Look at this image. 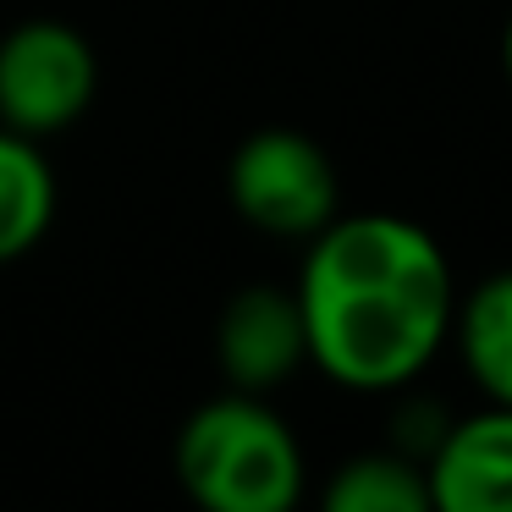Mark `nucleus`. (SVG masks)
I'll return each instance as SVG.
<instances>
[{"instance_id": "nucleus-1", "label": "nucleus", "mask_w": 512, "mask_h": 512, "mask_svg": "<svg viewBox=\"0 0 512 512\" xmlns=\"http://www.w3.org/2000/svg\"><path fill=\"white\" fill-rule=\"evenodd\" d=\"M309 364L342 391H402L452 342L457 281L446 248L408 215H336L298 270Z\"/></svg>"}, {"instance_id": "nucleus-2", "label": "nucleus", "mask_w": 512, "mask_h": 512, "mask_svg": "<svg viewBox=\"0 0 512 512\" xmlns=\"http://www.w3.org/2000/svg\"><path fill=\"white\" fill-rule=\"evenodd\" d=\"M177 485L210 512H292L303 496V446L254 391L193 408L171 446Z\"/></svg>"}, {"instance_id": "nucleus-3", "label": "nucleus", "mask_w": 512, "mask_h": 512, "mask_svg": "<svg viewBox=\"0 0 512 512\" xmlns=\"http://www.w3.org/2000/svg\"><path fill=\"white\" fill-rule=\"evenodd\" d=\"M226 199L248 226L270 237H303V243L342 215L331 155L292 127H265L237 144L226 166Z\"/></svg>"}, {"instance_id": "nucleus-4", "label": "nucleus", "mask_w": 512, "mask_h": 512, "mask_svg": "<svg viewBox=\"0 0 512 512\" xmlns=\"http://www.w3.org/2000/svg\"><path fill=\"white\" fill-rule=\"evenodd\" d=\"M100 89L94 45L61 17H28L0 34V127L28 138L67 133Z\"/></svg>"}, {"instance_id": "nucleus-5", "label": "nucleus", "mask_w": 512, "mask_h": 512, "mask_svg": "<svg viewBox=\"0 0 512 512\" xmlns=\"http://www.w3.org/2000/svg\"><path fill=\"white\" fill-rule=\"evenodd\" d=\"M215 364H221L232 391L270 397L309 364V336H303V309L298 292L276 281L232 292L215 320Z\"/></svg>"}, {"instance_id": "nucleus-6", "label": "nucleus", "mask_w": 512, "mask_h": 512, "mask_svg": "<svg viewBox=\"0 0 512 512\" xmlns=\"http://www.w3.org/2000/svg\"><path fill=\"white\" fill-rule=\"evenodd\" d=\"M430 507L441 512H512V408L485 402L452 419L435 452L424 457Z\"/></svg>"}, {"instance_id": "nucleus-7", "label": "nucleus", "mask_w": 512, "mask_h": 512, "mask_svg": "<svg viewBox=\"0 0 512 512\" xmlns=\"http://www.w3.org/2000/svg\"><path fill=\"white\" fill-rule=\"evenodd\" d=\"M452 342L485 402L512 408V270L485 276L452 309Z\"/></svg>"}, {"instance_id": "nucleus-8", "label": "nucleus", "mask_w": 512, "mask_h": 512, "mask_svg": "<svg viewBox=\"0 0 512 512\" xmlns=\"http://www.w3.org/2000/svg\"><path fill=\"white\" fill-rule=\"evenodd\" d=\"M56 221V171L39 138L0 127V265L39 248Z\"/></svg>"}, {"instance_id": "nucleus-9", "label": "nucleus", "mask_w": 512, "mask_h": 512, "mask_svg": "<svg viewBox=\"0 0 512 512\" xmlns=\"http://www.w3.org/2000/svg\"><path fill=\"white\" fill-rule=\"evenodd\" d=\"M325 512H430L424 463L397 446L347 457L325 485Z\"/></svg>"}, {"instance_id": "nucleus-10", "label": "nucleus", "mask_w": 512, "mask_h": 512, "mask_svg": "<svg viewBox=\"0 0 512 512\" xmlns=\"http://www.w3.org/2000/svg\"><path fill=\"white\" fill-rule=\"evenodd\" d=\"M446 424H452V419H446L435 402H408V408L397 413V435H391V446L424 463V457L435 452V441L446 435Z\"/></svg>"}, {"instance_id": "nucleus-11", "label": "nucleus", "mask_w": 512, "mask_h": 512, "mask_svg": "<svg viewBox=\"0 0 512 512\" xmlns=\"http://www.w3.org/2000/svg\"><path fill=\"white\" fill-rule=\"evenodd\" d=\"M501 72H507V83H512V17H507V34H501Z\"/></svg>"}]
</instances>
